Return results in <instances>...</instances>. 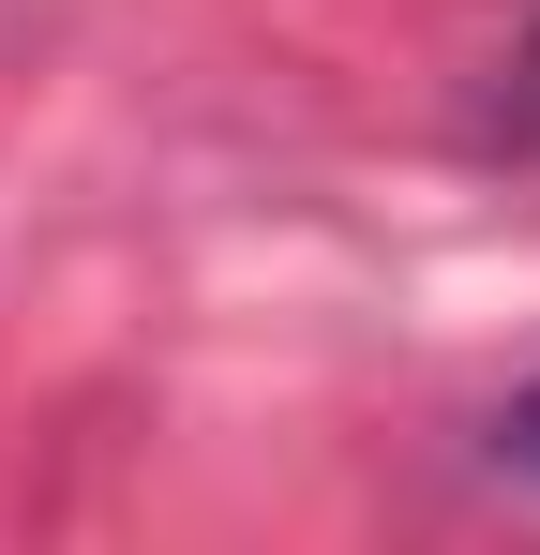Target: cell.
<instances>
[{"label":"cell","instance_id":"obj_2","mask_svg":"<svg viewBox=\"0 0 540 555\" xmlns=\"http://www.w3.org/2000/svg\"><path fill=\"white\" fill-rule=\"evenodd\" d=\"M496 451H511V465H526V480H540V390H526V405H511V421H496Z\"/></svg>","mask_w":540,"mask_h":555},{"label":"cell","instance_id":"obj_1","mask_svg":"<svg viewBox=\"0 0 540 555\" xmlns=\"http://www.w3.org/2000/svg\"><path fill=\"white\" fill-rule=\"evenodd\" d=\"M496 135H511V151H540V30L511 46V76H496Z\"/></svg>","mask_w":540,"mask_h":555}]
</instances>
